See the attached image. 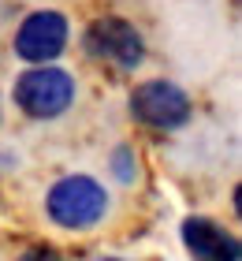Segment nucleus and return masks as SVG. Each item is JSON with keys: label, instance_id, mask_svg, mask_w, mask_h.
Listing matches in <instances>:
<instances>
[{"label": "nucleus", "instance_id": "423d86ee", "mask_svg": "<svg viewBox=\"0 0 242 261\" xmlns=\"http://www.w3.org/2000/svg\"><path fill=\"white\" fill-rule=\"evenodd\" d=\"M183 243L194 257H209V261H238V243L227 235L220 224L205 220V217H190L183 224Z\"/></svg>", "mask_w": 242, "mask_h": 261}, {"label": "nucleus", "instance_id": "f257e3e1", "mask_svg": "<svg viewBox=\"0 0 242 261\" xmlns=\"http://www.w3.org/2000/svg\"><path fill=\"white\" fill-rule=\"evenodd\" d=\"M104 209H108V194L90 175L60 179L52 187V194H48V217H52L60 228H71V231L93 228V224L104 217Z\"/></svg>", "mask_w": 242, "mask_h": 261}, {"label": "nucleus", "instance_id": "7ed1b4c3", "mask_svg": "<svg viewBox=\"0 0 242 261\" xmlns=\"http://www.w3.org/2000/svg\"><path fill=\"white\" fill-rule=\"evenodd\" d=\"M130 112L138 116L145 127H160V130H175L186 123L190 116V101L186 93L172 86L164 79H153V82H142L130 97Z\"/></svg>", "mask_w": 242, "mask_h": 261}, {"label": "nucleus", "instance_id": "39448f33", "mask_svg": "<svg viewBox=\"0 0 242 261\" xmlns=\"http://www.w3.org/2000/svg\"><path fill=\"white\" fill-rule=\"evenodd\" d=\"M86 49L101 60L116 64V67H135L142 60L145 45H142V34L123 19H97L93 27L86 30Z\"/></svg>", "mask_w": 242, "mask_h": 261}, {"label": "nucleus", "instance_id": "20e7f679", "mask_svg": "<svg viewBox=\"0 0 242 261\" xmlns=\"http://www.w3.org/2000/svg\"><path fill=\"white\" fill-rule=\"evenodd\" d=\"M67 49V19L56 11H38L19 27L15 53L30 64H48Z\"/></svg>", "mask_w": 242, "mask_h": 261}, {"label": "nucleus", "instance_id": "f03ea898", "mask_svg": "<svg viewBox=\"0 0 242 261\" xmlns=\"http://www.w3.org/2000/svg\"><path fill=\"white\" fill-rule=\"evenodd\" d=\"M15 101L19 109L34 120H52L75 101V79L60 67H38L26 71L15 82Z\"/></svg>", "mask_w": 242, "mask_h": 261}]
</instances>
